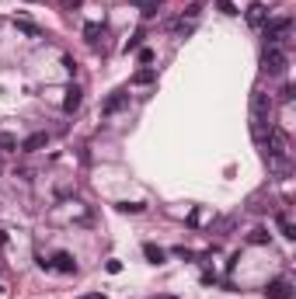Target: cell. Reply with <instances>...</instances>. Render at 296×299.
Returning a JSON list of instances; mask_svg holds the SVG:
<instances>
[{
    "label": "cell",
    "mask_w": 296,
    "mask_h": 299,
    "mask_svg": "<svg viewBox=\"0 0 296 299\" xmlns=\"http://www.w3.org/2000/svg\"><path fill=\"white\" fill-rule=\"evenodd\" d=\"M268 129H272V98L261 87H255L251 91V136H255L258 146H265Z\"/></svg>",
    "instance_id": "obj_1"
},
{
    "label": "cell",
    "mask_w": 296,
    "mask_h": 299,
    "mask_svg": "<svg viewBox=\"0 0 296 299\" xmlns=\"http://www.w3.org/2000/svg\"><path fill=\"white\" fill-rule=\"evenodd\" d=\"M261 32H265V39H268L272 49H282V45L289 42V35H293V21L289 18H276V21H268Z\"/></svg>",
    "instance_id": "obj_2"
},
{
    "label": "cell",
    "mask_w": 296,
    "mask_h": 299,
    "mask_svg": "<svg viewBox=\"0 0 296 299\" xmlns=\"http://www.w3.org/2000/svg\"><path fill=\"white\" fill-rule=\"evenodd\" d=\"M286 66H289L286 52H282V49H272V45H265V52H261V70H265L268 77H282Z\"/></svg>",
    "instance_id": "obj_3"
},
{
    "label": "cell",
    "mask_w": 296,
    "mask_h": 299,
    "mask_svg": "<svg viewBox=\"0 0 296 299\" xmlns=\"http://www.w3.org/2000/svg\"><path fill=\"white\" fill-rule=\"evenodd\" d=\"M126 104H129V91H112L105 98V104H101V115H118Z\"/></svg>",
    "instance_id": "obj_4"
},
{
    "label": "cell",
    "mask_w": 296,
    "mask_h": 299,
    "mask_svg": "<svg viewBox=\"0 0 296 299\" xmlns=\"http://www.w3.org/2000/svg\"><path fill=\"white\" fill-rule=\"evenodd\" d=\"M265 296L268 299H293V285H289V279H276V282H268Z\"/></svg>",
    "instance_id": "obj_5"
},
{
    "label": "cell",
    "mask_w": 296,
    "mask_h": 299,
    "mask_svg": "<svg viewBox=\"0 0 296 299\" xmlns=\"http://www.w3.org/2000/svg\"><path fill=\"white\" fill-rule=\"evenodd\" d=\"M49 264H53L56 271H63V275H77V261H73V254H66V251H59Z\"/></svg>",
    "instance_id": "obj_6"
},
{
    "label": "cell",
    "mask_w": 296,
    "mask_h": 299,
    "mask_svg": "<svg viewBox=\"0 0 296 299\" xmlns=\"http://www.w3.org/2000/svg\"><path fill=\"white\" fill-rule=\"evenodd\" d=\"M45 143H49V136H45V132H32L28 140L18 143V150H21V153H35V150H42Z\"/></svg>",
    "instance_id": "obj_7"
},
{
    "label": "cell",
    "mask_w": 296,
    "mask_h": 299,
    "mask_svg": "<svg viewBox=\"0 0 296 299\" xmlns=\"http://www.w3.org/2000/svg\"><path fill=\"white\" fill-rule=\"evenodd\" d=\"M84 39L91 42V45L105 42V24H101V21H87V24H84Z\"/></svg>",
    "instance_id": "obj_8"
},
{
    "label": "cell",
    "mask_w": 296,
    "mask_h": 299,
    "mask_svg": "<svg viewBox=\"0 0 296 299\" xmlns=\"http://www.w3.org/2000/svg\"><path fill=\"white\" fill-rule=\"evenodd\" d=\"M143 258L150 261V264H164L167 261V251L157 247V243H143Z\"/></svg>",
    "instance_id": "obj_9"
},
{
    "label": "cell",
    "mask_w": 296,
    "mask_h": 299,
    "mask_svg": "<svg viewBox=\"0 0 296 299\" xmlns=\"http://www.w3.org/2000/svg\"><path fill=\"white\" fill-rule=\"evenodd\" d=\"M14 28H18L21 35H28V39H42V28L39 24H32L28 18H14Z\"/></svg>",
    "instance_id": "obj_10"
},
{
    "label": "cell",
    "mask_w": 296,
    "mask_h": 299,
    "mask_svg": "<svg viewBox=\"0 0 296 299\" xmlns=\"http://www.w3.org/2000/svg\"><path fill=\"white\" fill-rule=\"evenodd\" d=\"M80 108V87H66V98H63V112L66 115H73Z\"/></svg>",
    "instance_id": "obj_11"
},
{
    "label": "cell",
    "mask_w": 296,
    "mask_h": 299,
    "mask_svg": "<svg viewBox=\"0 0 296 299\" xmlns=\"http://www.w3.org/2000/svg\"><path fill=\"white\" fill-rule=\"evenodd\" d=\"M276 223H279V233L286 240H296V226H293V220L286 216V212H276Z\"/></svg>",
    "instance_id": "obj_12"
},
{
    "label": "cell",
    "mask_w": 296,
    "mask_h": 299,
    "mask_svg": "<svg viewBox=\"0 0 296 299\" xmlns=\"http://www.w3.org/2000/svg\"><path fill=\"white\" fill-rule=\"evenodd\" d=\"M154 80H157V70H150V66H146V70L133 73V80H129V84H133V87H146V84H154Z\"/></svg>",
    "instance_id": "obj_13"
},
{
    "label": "cell",
    "mask_w": 296,
    "mask_h": 299,
    "mask_svg": "<svg viewBox=\"0 0 296 299\" xmlns=\"http://www.w3.org/2000/svg\"><path fill=\"white\" fill-rule=\"evenodd\" d=\"M248 21H251V28H265V24H268V18H265V7H261V4H255V7L248 11Z\"/></svg>",
    "instance_id": "obj_14"
},
{
    "label": "cell",
    "mask_w": 296,
    "mask_h": 299,
    "mask_svg": "<svg viewBox=\"0 0 296 299\" xmlns=\"http://www.w3.org/2000/svg\"><path fill=\"white\" fill-rule=\"evenodd\" d=\"M192 28H195V21H192V18H178L175 24H171V32H175V35H188Z\"/></svg>",
    "instance_id": "obj_15"
},
{
    "label": "cell",
    "mask_w": 296,
    "mask_h": 299,
    "mask_svg": "<svg viewBox=\"0 0 296 299\" xmlns=\"http://www.w3.org/2000/svg\"><path fill=\"white\" fill-rule=\"evenodd\" d=\"M133 4H136L146 18H150V14H157V7H160V0H133Z\"/></svg>",
    "instance_id": "obj_16"
},
{
    "label": "cell",
    "mask_w": 296,
    "mask_h": 299,
    "mask_svg": "<svg viewBox=\"0 0 296 299\" xmlns=\"http://www.w3.org/2000/svg\"><path fill=\"white\" fill-rule=\"evenodd\" d=\"M0 150H18V140L11 132H0Z\"/></svg>",
    "instance_id": "obj_17"
},
{
    "label": "cell",
    "mask_w": 296,
    "mask_h": 299,
    "mask_svg": "<svg viewBox=\"0 0 296 299\" xmlns=\"http://www.w3.org/2000/svg\"><path fill=\"white\" fill-rule=\"evenodd\" d=\"M139 45H143V32H136V35H133V39L126 42V52H136Z\"/></svg>",
    "instance_id": "obj_18"
},
{
    "label": "cell",
    "mask_w": 296,
    "mask_h": 299,
    "mask_svg": "<svg viewBox=\"0 0 296 299\" xmlns=\"http://www.w3.org/2000/svg\"><path fill=\"white\" fill-rule=\"evenodd\" d=\"M206 220H209V209H195V212L188 216V223H195V226L199 223H206Z\"/></svg>",
    "instance_id": "obj_19"
},
{
    "label": "cell",
    "mask_w": 296,
    "mask_h": 299,
    "mask_svg": "<svg viewBox=\"0 0 296 299\" xmlns=\"http://www.w3.org/2000/svg\"><path fill=\"white\" fill-rule=\"evenodd\" d=\"M118 212H143L139 202H118Z\"/></svg>",
    "instance_id": "obj_20"
},
{
    "label": "cell",
    "mask_w": 296,
    "mask_h": 299,
    "mask_svg": "<svg viewBox=\"0 0 296 299\" xmlns=\"http://www.w3.org/2000/svg\"><path fill=\"white\" fill-rule=\"evenodd\" d=\"M251 243H268V233H265V230H251Z\"/></svg>",
    "instance_id": "obj_21"
},
{
    "label": "cell",
    "mask_w": 296,
    "mask_h": 299,
    "mask_svg": "<svg viewBox=\"0 0 296 299\" xmlns=\"http://www.w3.org/2000/svg\"><path fill=\"white\" fill-rule=\"evenodd\" d=\"M216 7L223 11V14H240V11H237V7L230 4V0H216Z\"/></svg>",
    "instance_id": "obj_22"
},
{
    "label": "cell",
    "mask_w": 296,
    "mask_h": 299,
    "mask_svg": "<svg viewBox=\"0 0 296 299\" xmlns=\"http://www.w3.org/2000/svg\"><path fill=\"white\" fill-rule=\"evenodd\" d=\"M136 52H139V63H143V66L154 63V52H150V49H136Z\"/></svg>",
    "instance_id": "obj_23"
},
{
    "label": "cell",
    "mask_w": 296,
    "mask_h": 299,
    "mask_svg": "<svg viewBox=\"0 0 296 299\" xmlns=\"http://www.w3.org/2000/svg\"><path fill=\"white\" fill-rule=\"evenodd\" d=\"M105 271H108V275H118V271H122V261H108Z\"/></svg>",
    "instance_id": "obj_24"
},
{
    "label": "cell",
    "mask_w": 296,
    "mask_h": 299,
    "mask_svg": "<svg viewBox=\"0 0 296 299\" xmlns=\"http://www.w3.org/2000/svg\"><path fill=\"white\" fill-rule=\"evenodd\" d=\"M77 4H80V0H63V11H73Z\"/></svg>",
    "instance_id": "obj_25"
},
{
    "label": "cell",
    "mask_w": 296,
    "mask_h": 299,
    "mask_svg": "<svg viewBox=\"0 0 296 299\" xmlns=\"http://www.w3.org/2000/svg\"><path fill=\"white\" fill-rule=\"evenodd\" d=\"M80 299H108V296H101V292H91V296H80Z\"/></svg>",
    "instance_id": "obj_26"
},
{
    "label": "cell",
    "mask_w": 296,
    "mask_h": 299,
    "mask_svg": "<svg viewBox=\"0 0 296 299\" xmlns=\"http://www.w3.org/2000/svg\"><path fill=\"white\" fill-rule=\"evenodd\" d=\"M157 299H178V296H157Z\"/></svg>",
    "instance_id": "obj_27"
}]
</instances>
